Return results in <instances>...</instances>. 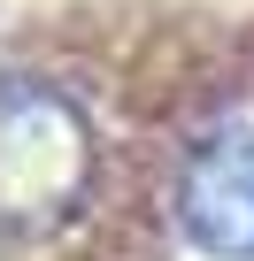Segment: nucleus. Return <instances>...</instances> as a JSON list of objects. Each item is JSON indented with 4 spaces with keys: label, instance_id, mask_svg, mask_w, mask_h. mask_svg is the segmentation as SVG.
Here are the masks:
<instances>
[{
    "label": "nucleus",
    "instance_id": "f257e3e1",
    "mask_svg": "<svg viewBox=\"0 0 254 261\" xmlns=\"http://www.w3.org/2000/svg\"><path fill=\"white\" fill-rule=\"evenodd\" d=\"M185 238L216 261H254V130H216L177 185Z\"/></svg>",
    "mask_w": 254,
    "mask_h": 261
},
{
    "label": "nucleus",
    "instance_id": "f03ea898",
    "mask_svg": "<svg viewBox=\"0 0 254 261\" xmlns=\"http://www.w3.org/2000/svg\"><path fill=\"white\" fill-rule=\"evenodd\" d=\"M77 185H85V123L47 92H16L8 100V207L47 215L77 200Z\"/></svg>",
    "mask_w": 254,
    "mask_h": 261
}]
</instances>
